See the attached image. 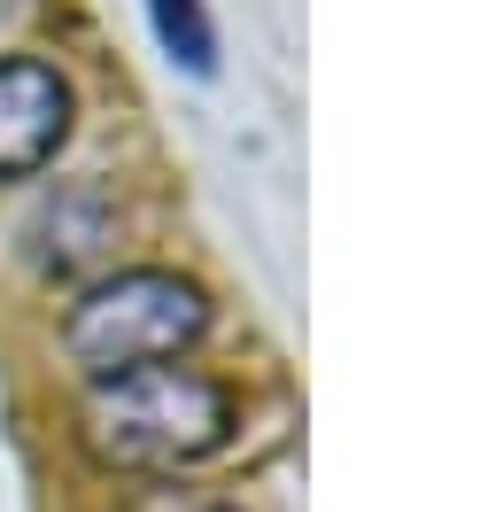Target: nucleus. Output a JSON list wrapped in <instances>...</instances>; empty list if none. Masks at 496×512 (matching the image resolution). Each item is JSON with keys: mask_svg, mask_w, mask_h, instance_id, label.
I'll return each mask as SVG.
<instances>
[{"mask_svg": "<svg viewBox=\"0 0 496 512\" xmlns=\"http://www.w3.org/2000/svg\"><path fill=\"white\" fill-rule=\"evenodd\" d=\"M78 435L101 466L124 474H179L233 443V388L194 365H140L117 381H93Z\"/></svg>", "mask_w": 496, "mask_h": 512, "instance_id": "1", "label": "nucleus"}, {"mask_svg": "<svg viewBox=\"0 0 496 512\" xmlns=\"http://www.w3.org/2000/svg\"><path fill=\"white\" fill-rule=\"evenodd\" d=\"M202 326H210V295L179 272H163V264H140V272L101 280L86 303H70L62 350L93 381H117V373H140V365H171L179 350L202 342Z\"/></svg>", "mask_w": 496, "mask_h": 512, "instance_id": "2", "label": "nucleus"}, {"mask_svg": "<svg viewBox=\"0 0 496 512\" xmlns=\"http://www.w3.org/2000/svg\"><path fill=\"white\" fill-rule=\"evenodd\" d=\"M62 140H70V78L39 55H8L0 63V179L47 171Z\"/></svg>", "mask_w": 496, "mask_h": 512, "instance_id": "3", "label": "nucleus"}, {"mask_svg": "<svg viewBox=\"0 0 496 512\" xmlns=\"http://www.w3.org/2000/svg\"><path fill=\"white\" fill-rule=\"evenodd\" d=\"M148 24H155V39H163L171 63H186L194 78L217 70V32H210V8H202V0H148Z\"/></svg>", "mask_w": 496, "mask_h": 512, "instance_id": "4", "label": "nucleus"}, {"mask_svg": "<svg viewBox=\"0 0 496 512\" xmlns=\"http://www.w3.org/2000/svg\"><path fill=\"white\" fill-rule=\"evenodd\" d=\"M132 512H233V505H217V497H202V489H148Z\"/></svg>", "mask_w": 496, "mask_h": 512, "instance_id": "5", "label": "nucleus"}]
</instances>
